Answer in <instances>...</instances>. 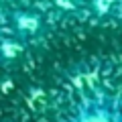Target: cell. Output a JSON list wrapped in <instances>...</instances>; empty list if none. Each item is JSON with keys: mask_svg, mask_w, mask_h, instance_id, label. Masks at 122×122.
<instances>
[{"mask_svg": "<svg viewBox=\"0 0 122 122\" xmlns=\"http://www.w3.org/2000/svg\"><path fill=\"white\" fill-rule=\"evenodd\" d=\"M71 122H122V114L112 100L92 98L77 108Z\"/></svg>", "mask_w": 122, "mask_h": 122, "instance_id": "obj_1", "label": "cell"}, {"mask_svg": "<svg viewBox=\"0 0 122 122\" xmlns=\"http://www.w3.org/2000/svg\"><path fill=\"white\" fill-rule=\"evenodd\" d=\"M41 26H43V22H41V18L37 14L29 12V10H22V8L12 10V33H14L16 43H22L26 39L37 37Z\"/></svg>", "mask_w": 122, "mask_h": 122, "instance_id": "obj_2", "label": "cell"}, {"mask_svg": "<svg viewBox=\"0 0 122 122\" xmlns=\"http://www.w3.org/2000/svg\"><path fill=\"white\" fill-rule=\"evenodd\" d=\"M120 4H122V0H120Z\"/></svg>", "mask_w": 122, "mask_h": 122, "instance_id": "obj_3", "label": "cell"}]
</instances>
